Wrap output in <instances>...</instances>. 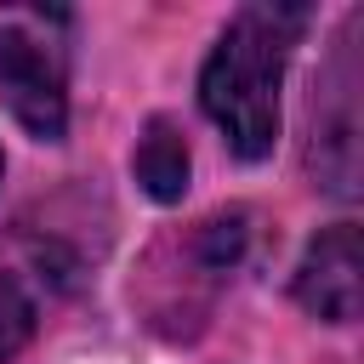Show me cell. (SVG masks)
Returning <instances> with one entry per match:
<instances>
[{
	"instance_id": "3",
	"label": "cell",
	"mask_w": 364,
	"mask_h": 364,
	"mask_svg": "<svg viewBox=\"0 0 364 364\" xmlns=\"http://www.w3.org/2000/svg\"><path fill=\"white\" fill-rule=\"evenodd\" d=\"M358 290H364V256H358V228L353 222H336L324 228L301 267H296V301L313 313V318H330V324H353L358 318Z\"/></svg>"
},
{
	"instance_id": "1",
	"label": "cell",
	"mask_w": 364,
	"mask_h": 364,
	"mask_svg": "<svg viewBox=\"0 0 364 364\" xmlns=\"http://www.w3.org/2000/svg\"><path fill=\"white\" fill-rule=\"evenodd\" d=\"M301 23V6H245L205 57L199 102L239 159H267L279 142V85Z\"/></svg>"
},
{
	"instance_id": "2",
	"label": "cell",
	"mask_w": 364,
	"mask_h": 364,
	"mask_svg": "<svg viewBox=\"0 0 364 364\" xmlns=\"http://www.w3.org/2000/svg\"><path fill=\"white\" fill-rule=\"evenodd\" d=\"M0 102L40 142H57L68 131V74H63V57H57V46H46L40 34H28L17 23H0Z\"/></svg>"
},
{
	"instance_id": "4",
	"label": "cell",
	"mask_w": 364,
	"mask_h": 364,
	"mask_svg": "<svg viewBox=\"0 0 364 364\" xmlns=\"http://www.w3.org/2000/svg\"><path fill=\"white\" fill-rule=\"evenodd\" d=\"M131 165H136V182L148 188V199L176 205V199L188 193V142H182V131H176L171 119H154V125L142 131Z\"/></svg>"
},
{
	"instance_id": "5",
	"label": "cell",
	"mask_w": 364,
	"mask_h": 364,
	"mask_svg": "<svg viewBox=\"0 0 364 364\" xmlns=\"http://www.w3.org/2000/svg\"><path fill=\"white\" fill-rule=\"evenodd\" d=\"M28 336H34V301H28L17 284L0 279V364L17 358V353L28 347Z\"/></svg>"
}]
</instances>
